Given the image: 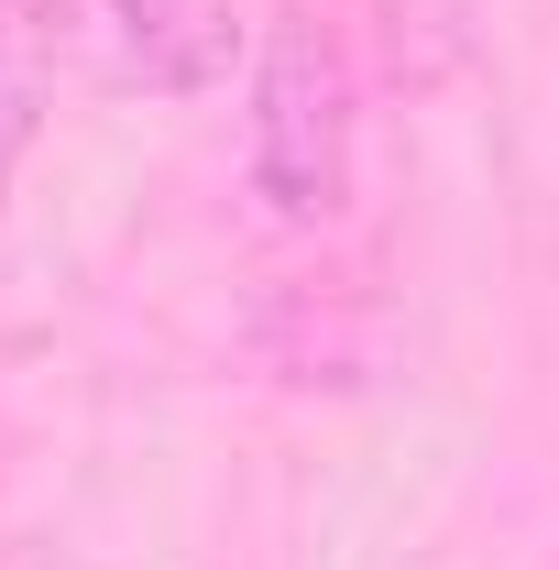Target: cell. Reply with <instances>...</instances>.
<instances>
[{
  "label": "cell",
  "mask_w": 559,
  "mask_h": 570,
  "mask_svg": "<svg viewBox=\"0 0 559 570\" xmlns=\"http://www.w3.org/2000/svg\"><path fill=\"white\" fill-rule=\"evenodd\" d=\"M99 11H110V67L143 88H209L231 56L219 0H99Z\"/></svg>",
  "instance_id": "cell-2"
},
{
  "label": "cell",
  "mask_w": 559,
  "mask_h": 570,
  "mask_svg": "<svg viewBox=\"0 0 559 570\" xmlns=\"http://www.w3.org/2000/svg\"><path fill=\"white\" fill-rule=\"evenodd\" d=\"M56 56H67V0H0V154L45 121Z\"/></svg>",
  "instance_id": "cell-3"
},
{
  "label": "cell",
  "mask_w": 559,
  "mask_h": 570,
  "mask_svg": "<svg viewBox=\"0 0 559 570\" xmlns=\"http://www.w3.org/2000/svg\"><path fill=\"white\" fill-rule=\"evenodd\" d=\"M351 165H362V88L330 22L285 11L253 56V198L285 230H318L351 209Z\"/></svg>",
  "instance_id": "cell-1"
}]
</instances>
